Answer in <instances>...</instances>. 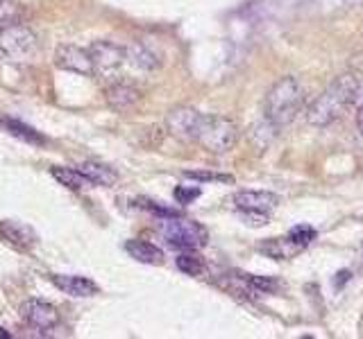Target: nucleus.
<instances>
[{
    "label": "nucleus",
    "instance_id": "obj_1",
    "mask_svg": "<svg viewBox=\"0 0 363 339\" xmlns=\"http://www.w3.org/2000/svg\"><path fill=\"white\" fill-rule=\"evenodd\" d=\"M363 77L359 73H343L307 109V122L314 127H327L336 122L343 111L357 100Z\"/></svg>",
    "mask_w": 363,
    "mask_h": 339
},
{
    "label": "nucleus",
    "instance_id": "obj_2",
    "mask_svg": "<svg viewBox=\"0 0 363 339\" xmlns=\"http://www.w3.org/2000/svg\"><path fill=\"white\" fill-rule=\"evenodd\" d=\"M305 100H307L305 86L295 77L286 75L277 79L264 100V116L268 120V125H272L275 129L291 125L298 118L302 107H305Z\"/></svg>",
    "mask_w": 363,
    "mask_h": 339
},
{
    "label": "nucleus",
    "instance_id": "obj_3",
    "mask_svg": "<svg viewBox=\"0 0 363 339\" xmlns=\"http://www.w3.org/2000/svg\"><path fill=\"white\" fill-rule=\"evenodd\" d=\"M161 235L166 238L170 246L182 251H198L209 242V231L203 224L182 215H173V218H161Z\"/></svg>",
    "mask_w": 363,
    "mask_h": 339
},
{
    "label": "nucleus",
    "instance_id": "obj_4",
    "mask_svg": "<svg viewBox=\"0 0 363 339\" xmlns=\"http://www.w3.org/2000/svg\"><path fill=\"white\" fill-rule=\"evenodd\" d=\"M39 36L25 25L0 29V57L9 64H30L39 55Z\"/></svg>",
    "mask_w": 363,
    "mask_h": 339
},
{
    "label": "nucleus",
    "instance_id": "obj_5",
    "mask_svg": "<svg viewBox=\"0 0 363 339\" xmlns=\"http://www.w3.org/2000/svg\"><path fill=\"white\" fill-rule=\"evenodd\" d=\"M238 127L234 120L225 116H205L198 131V140L211 154H225L236 145Z\"/></svg>",
    "mask_w": 363,
    "mask_h": 339
},
{
    "label": "nucleus",
    "instance_id": "obj_6",
    "mask_svg": "<svg viewBox=\"0 0 363 339\" xmlns=\"http://www.w3.org/2000/svg\"><path fill=\"white\" fill-rule=\"evenodd\" d=\"M203 118H205V113H200L193 107H177L166 116V129L170 136H175L179 140L196 142L200 125H203Z\"/></svg>",
    "mask_w": 363,
    "mask_h": 339
},
{
    "label": "nucleus",
    "instance_id": "obj_7",
    "mask_svg": "<svg viewBox=\"0 0 363 339\" xmlns=\"http://www.w3.org/2000/svg\"><path fill=\"white\" fill-rule=\"evenodd\" d=\"M89 57L94 64V75H114L125 61V48L112 41H96L89 46Z\"/></svg>",
    "mask_w": 363,
    "mask_h": 339
},
{
    "label": "nucleus",
    "instance_id": "obj_8",
    "mask_svg": "<svg viewBox=\"0 0 363 339\" xmlns=\"http://www.w3.org/2000/svg\"><path fill=\"white\" fill-rule=\"evenodd\" d=\"M21 317L27 326L37 328V331H55V328L62 324V314L53 305V303H46V301H39V299H30L21 305Z\"/></svg>",
    "mask_w": 363,
    "mask_h": 339
},
{
    "label": "nucleus",
    "instance_id": "obj_9",
    "mask_svg": "<svg viewBox=\"0 0 363 339\" xmlns=\"http://www.w3.org/2000/svg\"><path fill=\"white\" fill-rule=\"evenodd\" d=\"M55 66L66 70V73H75V75H84L91 77L94 75V64H91L89 50L73 46V44H62L55 50Z\"/></svg>",
    "mask_w": 363,
    "mask_h": 339
},
{
    "label": "nucleus",
    "instance_id": "obj_10",
    "mask_svg": "<svg viewBox=\"0 0 363 339\" xmlns=\"http://www.w3.org/2000/svg\"><path fill=\"white\" fill-rule=\"evenodd\" d=\"M231 204L236 206V211L246 215H268L277 208L279 197L268 190H238L231 197Z\"/></svg>",
    "mask_w": 363,
    "mask_h": 339
},
{
    "label": "nucleus",
    "instance_id": "obj_11",
    "mask_svg": "<svg viewBox=\"0 0 363 339\" xmlns=\"http://www.w3.org/2000/svg\"><path fill=\"white\" fill-rule=\"evenodd\" d=\"M0 240L16 251H32L39 242V235L34 233L32 226H27L23 222L3 220L0 222Z\"/></svg>",
    "mask_w": 363,
    "mask_h": 339
},
{
    "label": "nucleus",
    "instance_id": "obj_12",
    "mask_svg": "<svg viewBox=\"0 0 363 339\" xmlns=\"http://www.w3.org/2000/svg\"><path fill=\"white\" fill-rule=\"evenodd\" d=\"M50 281L55 283L57 290H62L70 296H77V299H82V296H94L98 294V285L91 281V279H84V276H75V274H53L50 276Z\"/></svg>",
    "mask_w": 363,
    "mask_h": 339
},
{
    "label": "nucleus",
    "instance_id": "obj_13",
    "mask_svg": "<svg viewBox=\"0 0 363 339\" xmlns=\"http://www.w3.org/2000/svg\"><path fill=\"white\" fill-rule=\"evenodd\" d=\"M105 100H107L109 109L123 113V111L132 109V107L136 105V102L141 100V93H139L136 86L125 84V81H118V84H114V86L107 88Z\"/></svg>",
    "mask_w": 363,
    "mask_h": 339
},
{
    "label": "nucleus",
    "instance_id": "obj_14",
    "mask_svg": "<svg viewBox=\"0 0 363 339\" xmlns=\"http://www.w3.org/2000/svg\"><path fill=\"white\" fill-rule=\"evenodd\" d=\"M79 174L94 186H103V188H112L118 183V172L114 168L105 166V163H98V161H84L77 166Z\"/></svg>",
    "mask_w": 363,
    "mask_h": 339
},
{
    "label": "nucleus",
    "instance_id": "obj_15",
    "mask_svg": "<svg viewBox=\"0 0 363 339\" xmlns=\"http://www.w3.org/2000/svg\"><path fill=\"white\" fill-rule=\"evenodd\" d=\"M125 61L139 70H157L161 66L159 57L144 44V41H132L129 46H125Z\"/></svg>",
    "mask_w": 363,
    "mask_h": 339
},
{
    "label": "nucleus",
    "instance_id": "obj_16",
    "mask_svg": "<svg viewBox=\"0 0 363 339\" xmlns=\"http://www.w3.org/2000/svg\"><path fill=\"white\" fill-rule=\"evenodd\" d=\"M307 246H302L300 242H295L291 235H286V238H275V240H268L259 246L261 253H266L268 258H275V260H288L293 258V255L302 253Z\"/></svg>",
    "mask_w": 363,
    "mask_h": 339
},
{
    "label": "nucleus",
    "instance_id": "obj_17",
    "mask_svg": "<svg viewBox=\"0 0 363 339\" xmlns=\"http://www.w3.org/2000/svg\"><path fill=\"white\" fill-rule=\"evenodd\" d=\"M125 251L132 255L134 260L144 262V265H161L164 262V251L155 246L153 242L146 240H129L125 244Z\"/></svg>",
    "mask_w": 363,
    "mask_h": 339
},
{
    "label": "nucleus",
    "instance_id": "obj_18",
    "mask_svg": "<svg viewBox=\"0 0 363 339\" xmlns=\"http://www.w3.org/2000/svg\"><path fill=\"white\" fill-rule=\"evenodd\" d=\"M0 125H3L12 136L21 138L23 142H30V145H46V138L39 133L37 129L23 125L21 120H14V118H0Z\"/></svg>",
    "mask_w": 363,
    "mask_h": 339
},
{
    "label": "nucleus",
    "instance_id": "obj_19",
    "mask_svg": "<svg viewBox=\"0 0 363 339\" xmlns=\"http://www.w3.org/2000/svg\"><path fill=\"white\" fill-rule=\"evenodd\" d=\"M50 174L55 177V181H59L62 186L70 188V190H82L84 186H89V181L79 174L77 168H59L55 166L53 170H50Z\"/></svg>",
    "mask_w": 363,
    "mask_h": 339
},
{
    "label": "nucleus",
    "instance_id": "obj_20",
    "mask_svg": "<svg viewBox=\"0 0 363 339\" xmlns=\"http://www.w3.org/2000/svg\"><path fill=\"white\" fill-rule=\"evenodd\" d=\"M23 20V7L14 0H0V29L18 25Z\"/></svg>",
    "mask_w": 363,
    "mask_h": 339
},
{
    "label": "nucleus",
    "instance_id": "obj_21",
    "mask_svg": "<svg viewBox=\"0 0 363 339\" xmlns=\"http://www.w3.org/2000/svg\"><path fill=\"white\" fill-rule=\"evenodd\" d=\"M177 270L179 272H184L186 276H200L205 272V260H203V255H198L196 251H184V253H179L177 255Z\"/></svg>",
    "mask_w": 363,
    "mask_h": 339
},
{
    "label": "nucleus",
    "instance_id": "obj_22",
    "mask_svg": "<svg viewBox=\"0 0 363 339\" xmlns=\"http://www.w3.org/2000/svg\"><path fill=\"white\" fill-rule=\"evenodd\" d=\"M243 281L250 285L252 292L268 294V292H277L279 290V283L275 279H264V276H243Z\"/></svg>",
    "mask_w": 363,
    "mask_h": 339
},
{
    "label": "nucleus",
    "instance_id": "obj_23",
    "mask_svg": "<svg viewBox=\"0 0 363 339\" xmlns=\"http://www.w3.org/2000/svg\"><path fill=\"white\" fill-rule=\"evenodd\" d=\"M288 235L295 242H300L302 246H309L311 242L316 240V229H311V226H307V224H300V226H295V229H291Z\"/></svg>",
    "mask_w": 363,
    "mask_h": 339
},
{
    "label": "nucleus",
    "instance_id": "obj_24",
    "mask_svg": "<svg viewBox=\"0 0 363 339\" xmlns=\"http://www.w3.org/2000/svg\"><path fill=\"white\" fill-rule=\"evenodd\" d=\"M184 177H186V179H193V181H225V183L231 181V177H227V174L198 172V170H184Z\"/></svg>",
    "mask_w": 363,
    "mask_h": 339
},
{
    "label": "nucleus",
    "instance_id": "obj_25",
    "mask_svg": "<svg viewBox=\"0 0 363 339\" xmlns=\"http://www.w3.org/2000/svg\"><path fill=\"white\" fill-rule=\"evenodd\" d=\"M139 206H144L146 211L159 215V218H173V215H179L175 208H166V206H161L159 201H150V199H139Z\"/></svg>",
    "mask_w": 363,
    "mask_h": 339
},
{
    "label": "nucleus",
    "instance_id": "obj_26",
    "mask_svg": "<svg viewBox=\"0 0 363 339\" xmlns=\"http://www.w3.org/2000/svg\"><path fill=\"white\" fill-rule=\"evenodd\" d=\"M173 194H175L177 204H182V206H186V204H191L193 199L200 197V188H193V186H177Z\"/></svg>",
    "mask_w": 363,
    "mask_h": 339
},
{
    "label": "nucleus",
    "instance_id": "obj_27",
    "mask_svg": "<svg viewBox=\"0 0 363 339\" xmlns=\"http://www.w3.org/2000/svg\"><path fill=\"white\" fill-rule=\"evenodd\" d=\"M357 127H359L361 136H363V107H361V109H359V113H357Z\"/></svg>",
    "mask_w": 363,
    "mask_h": 339
}]
</instances>
